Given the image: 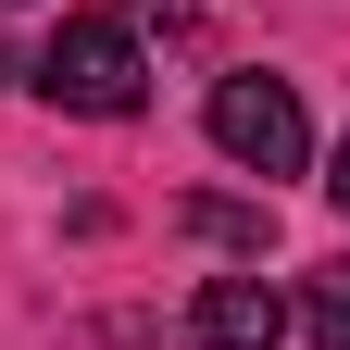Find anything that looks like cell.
<instances>
[{"label":"cell","instance_id":"cell-6","mask_svg":"<svg viewBox=\"0 0 350 350\" xmlns=\"http://www.w3.org/2000/svg\"><path fill=\"white\" fill-rule=\"evenodd\" d=\"M325 200H338V213H350V138H338V175H325Z\"/></svg>","mask_w":350,"mask_h":350},{"label":"cell","instance_id":"cell-7","mask_svg":"<svg viewBox=\"0 0 350 350\" xmlns=\"http://www.w3.org/2000/svg\"><path fill=\"white\" fill-rule=\"evenodd\" d=\"M0 75H13V51H0Z\"/></svg>","mask_w":350,"mask_h":350},{"label":"cell","instance_id":"cell-3","mask_svg":"<svg viewBox=\"0 0 350 350\" xmlns=\"http://www.w3.org/2000/svg\"><path fill=\"white\" fill-rule=\"evenodd\" d=\"M188 338H200V350H275V338H288V300L262 288V275H213V288L188 300Z\"/></svg>","mask_w":350,"mask_h":350},{"label":"cell","instance_id":"cell-2","mask_svg":"<svg viewBox=\"0 0 350 350\" xmlns=\"http://www.w3.org/2000/svg\"><path fill=\"white\" fill-rule=\"evenodd\" d=\"M213 150H226L238 175H300L313 163V113H300L288 75H213Z\"/></svg>","mask_w":350,"mask_h":350},{"label":"cell","instance_id":"cell-5","mask_svg":"<svg viewBox=\"0 0 350 350\" xmlns=\"http://www.w3.org/2000/svg\"><path fill=\"white\" fill-rule=\"evenodd\" d=\"M175 226H200V238H226V250H262V213H238V200H188Z\"/></svg>","mask_w":350,"mask_h":350},{"label":"cell","instance_id":"cell-4","mask_svg":"<svg viewBox=\"0 0 350 350\" xmlns=\"http://www.w3.org/2000/svg\"><path fill=\"white\" fill-rule=\"evenodd\" d=\"M300 338H313V350H350V262H313V288H300Z\"/></svg>","mask_w":350,"mask_h":350},{"label":"cell","instance_id":"cell-1","mask_svg":"<svg viewBox=\"0 0 350 350\" xmlns=\"http://www.w3.org/2000/svg\"><path fill=\"white\" fill-rule=\"evenodd\" d=\"M38 100L75 113V125H125V113H150L138 13H63V25H51V51H38Z\"/></svg>","mask_w":350,"mask_h":350}]
</instances>
